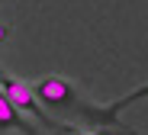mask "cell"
Listing matches in <instances>:
<instances>
[{"label": "cell", "instance_id": "obj_1", "mask_svg": "<svg viewBox=\"0 0 148 135\" xmlns=\"http://www.w3.org/2000/svg\"><path fill=\"white\" fill-rule=\"evenodd\" d=\"M32 90H36V97H39V103L45 106V110H55L61 119H77V122H87L90 129H100V132H103V129H116V132H122V135H145V132H135L129 122H122V119H119V110H126V106L145 100V97H148V84L138 87V90L129 93V97L110 103V106H93V103H87L77 90H74L71 80L55 77V74L39 77L36 84H32Z\"/></svg>", "mask_w": 148, "mask_h": 135}, {"label": "cell", "instance_id": "obj_2", "mask_svg": "<svg viewBox=\"0 0 148 135\" xmlns=\"http://www.w3.org/2000/svg\"><path fill=\"white\" fill-rule=\"evenodd\" d=\"M0 90H3V97L16 106V113H29V116H36L45 129H52V132H58L64 122L61 119H55V116H48V113H42V103H39V97H36V90H32V84H23V80H16V77H10L7 71H0Z\"/></svg>", "mask_w": 148, "mask_h": 135}, {"label": "cell", "instance_id": "obj_3", "mask_svg": "<svg viewBox=\"0 0 148 135\" xmlns=\"http://www.w3.org/2000/svg\"><path fill=\"white\" fill-rule=\"evenodd\" d=\"M0 129H19V132H26V135H36L29 129V122L16 113V106L3 97V90H0Z\"/></svg>", "mask_w": 148, "mask_h": 135}, {"label": "cell", "instance_id": "obj_4", "mask_svg": "<svg viewBox=\"0 0 148 135\" xmlns=\"http://www.w3.org/2000/svg\"><path fill=\"white\" fill-rule=\"evenodd\" d=\"M55 135H93V132H77V129H68V125H61Z\"/></svg>", "mask_w": 148, "mask_h": 135}, {"label": "cell", "instance_id": "obj_5", "mask_svg": "<svg viewBox=\"0 0 148 135\" xmlns=\"http://www.w3.org/2000/svg\"><path fill=\"white\" fill-rule=\"evenodd\" d=\"M7 36H10V29H7V26H3V23H0V45H3V42H7Z\"/></svg>", "mask_w": 148, "mask_h": 135}]
</instances>
